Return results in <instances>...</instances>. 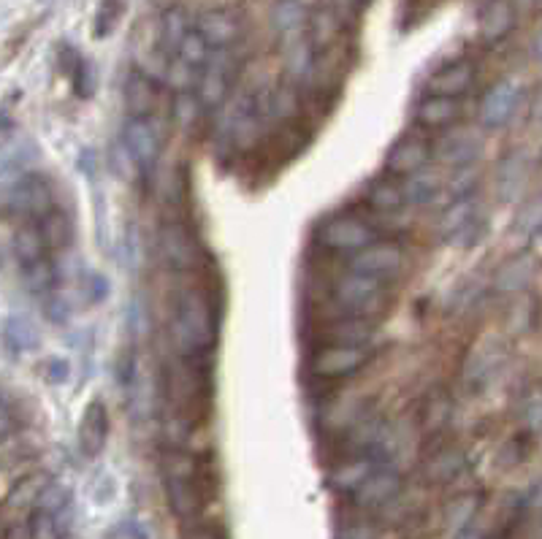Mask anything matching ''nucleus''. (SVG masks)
<instances>
[{
	"label": "nucleus",
	"mask_w": 542,
	"mask_h": 539,
	"mask_svg": "<svg viewBox=\"0 0 542 539\" xmlns=\"http://www.w3.org/2000/svg\"><path fill=\"white\" fill-rule=\"evenodd\" d=\"M47 242L38 231V225H22L19 231H14L11 239V252H14V261L22 266H33V263L44 261V252H47Z\"/></svg>",
	"instance_id": "nucleus-27"
},
{
	"label": "nucleus",
	"mask_w": 542,
	"mask_h": 539,
	"mask_svg": "<svg viewBox=\"0 0 542 539\" xmlns=\"http://www.w3.org/2000/svg\"><path fill=\"white\" fill-rule=\"evenodd\" d=\"M19 282H22V288L28 290L30 296L44 298L47 293H52V290L57 288V271L55 266L44 258V261L33 263V266H22Z\"/></svg>",
	"instance_id": "nucleus-31"
},
{
	"label": "nucleus",
	"mask_w": 542,
	"mask_h": 539,
	"mask_svg": "<svg viewBox=\"0 0 542 539\" xmlns=\"http://www.w3.org/2000/svg\"><path fill=\"white\" fill-rule=\"evenodd\" d=\"M364 347H353V344H328L320 353L312 358V374L320 380H342L358 372L366 363Z\"/></svg>",
	"instance_id": "nucleus-8"
},
{
	"label": "nucleus",
	"mask_w": 542,
	"mask_h": 539,
	"mask_svg": "<svg viewBox=\"0 0 542 539\" xmlns=\"http://www.w3.org/2000/svg\"><path fill=\"white\" fill-rule=\"evenodd\" d=\"M515 28V3L513 0H488L477 17V36L483 44L505 41Z\"/></svg>",
	"instance_id": "nucleus-12"
},
{
	"label": "nucleus",
	"mask_w": 542,
	"mask_h": 539,
	"mask_svg": "<svg viewBox=\"0 0 542 539\" xmlns=\"http://www.w3.org/2000/svg\"><path fill=\"white\" fill-rule=\"evenodd\" d=\"M366 204L372 206L374 212H383V214L399 212V209L407 204V198H404V187L391 182V179H380V182H374V185L366 190Z\"/></svg>",
	"instance_id": "nucleus-32"
},
{
	"label": "nucleus",
	"mask_w": 542,
	"mask_h": 539,
	"mask_svg": "<svg viewBox=\"0 0 542 539\" xmlns=\"http://www.w3.org/2000/svg\"><path fill=\"white\" fill-rule=\"evenodd\" d=\"M534 279V261L532 255H513L507 258L494 274V290L499 296H521Z\"/></svg>",
	"instance_id": "nucleus-13"
},
{
	"label": "nucleus",
	"mask_w": 542,
	"mask_h": 539,
	"mask_svg": "<svg viewBox=\"0 0 542 539\" xmlns=\"http://www.w3.org/2000/svg\"><path fill=\"white\" fill-rule=\"evenodd\" d=\"M534 57H537V63H542V28L537 38H534Z\"/></svg>",
	"instance_id": "nucleus-49"
},
{
	"label": "nucleus",
	"mask_w": 542,
	"mask_h": 539,
	"mask_svg": "<svg viewBox=\"0 0 542 539\" xmlns=\"http://www.w3.org/2000/svg\"><path fill=\"white\" fill-rule=\"evenodd\" d=\"M334 301H337V307L342 309L345 315L374 317L385 307L388 293H385L383 279L369 277V274L350 269V274L337 279V285H334Z\"/></svg>",
	"instance_id": "nucleus-2"
},
{
	"label": "nucleus",
	"mask_w": 542,
	"mask_h": 539,
	"mask_svg": "<svg viewBox=\"0 0 542 539\" xmlns=\"http://www.w3.org/2000/svg\"><path fill=\"white\" fill-rule=\"evenodd\" d=\"M196 30L209 41L212 49L234 47L244 33V17L236 9H206L196 17Z\"/></svg>",
	"instance_id": "nucleus-7"
},
{
	"label": "nucleus",
	"mask_w": 542,
	"mask_h": 539,
	"mask_svg": "<svg viewBox=\"0 0 542 539\" xmlns=\"http://www.w3.org/2000/svg\"><path fill=\"white\" fill-rule=\"evenodd\" d=\"M193 28H196V22H190V14L182 6H171V9L163 11L158 19V38L163 52L169 57L177 55L182 41Z\"/></svg>",
	"instance_id": "nucleus-22"
},
{
	"label": "nucleus",
	"mask_w": 542,
	"mask_h": 539,
	"mask_svg": "<svg viewBox=\"0 0 542 539\" xmlns=\"http://www.w3.org/2000/svg\"><path fill=\"white\" fill-rule=\"evenodd\" d=\"M318 239L326 250L342 252V255H356L372 242H377L372 225L356 214H337V217L326 220L320 225Z\"/></svg>",
	"instance_id": "nucleus-4"
},
{
	"label": "nucleus",
	"mask_w": 542,
	"mask_h": 539,
	"mask_svg": "<svg viewBox=\"0 0 542 539\" xmlns=\"http://www.w3.org/2000/svg\"><path fill=\"white\" fill-rule=\"evenodd\" d=\"M328 6L337 11V17L342 19V25H350V22H356L358 11H361V0H328Z\"/></svg>",
	"instance_id": "nucleus-45"
},
{
	"label": "nucleus",
	"mask_w": 542,
	"mask_h": 539,
	"mask_svg": "<svg viewBox=\"0 0 542 539\" xmlns=\"http://www.w3.org/2000/svg\"><path fill=\"white\" fill-rule=\"evenodd\" d=\"M534 239H537V242H542V220L537 223V228H534Z\"/></svg>",
	"instance_id": "nucleus-51"
},
{
	"label": "nucleus",
	"mask_w": 542,
	"mask_h": 539,
	"mask_svg": "<svg viewBox=\"0 0 542 539\" xmlns=\"http://www.w3.org/2000/svg\"><path fill=\"white\" fill-rule=\"evenodd\" d=\"M187 539H217L215 537V531H209V529H196L193 531V534H190V537Z\"/></svg>",
	"instance_id": "nucleus-48"
},
{
	"label": "nucleus",
	"mask_w": 542,
	"mask_h": 539,
	"mask_svg": "<svg viewBox=\"0 0 542 539\" xmlns=\"http://www.w3.org/2000/svg\"><path fill=\"white\" fill-rule=\"evenodd\" d=\"M526 182V163L518 155L505 160L502 166V187H505V196H513L518 187Z\"/></svg>",
	"instance_id": "nucleus-41"
},
{
	"label": "nucleus",
	"mask_w": 542,
	"mask_h": 539,
	"mask_svg": "<svg viewBox=\"0 0 542 539\" xmlns=\"http://www.w3.org/2000/svg\"><path fill=\"white\" fill-rule=\"evenodd\" d=\"M122 95H125V112H128V117H150L152 109H155V101H158L155 79L141 74L139 68H136V71L125 76Z\"/></svg>",
	"instance_id": "nucleus-18"
},
{
	"label": "nucleus",
	"mask_w": 542,
	"mask_h": 539,
	"mask_svg": "<svg viewBox=\"0 0 542 539\" xmlns=\"http://www.w3.org/2000/svg\"><path fill=\"white\" fill-rule=\"evenodd\" d=\"M342 19L337 17V11L331 9V6H318L315 11H309V25H307V36L312 41V47L315 49H328L334 47V41L342 33Z\"/></svg>",
	"instance_id": "nucleus-25"
},
{
	"label": "nucleus",
	"mask_w": 542,
	"mask_h": 539,
	"mask_svg": "<svg viewBox=\"0 0 542 539\" xmlns=\"http://www.w3.org/2000/svg\"><path fill=\"white\" fill-rule=\"evenodd\" d=\"M47 485L49 480L41 472L22 477V480L11 488L9 496H6V512L30 510L33 504H38V499H41V493H44Z\"/></svg>",
	"instance_id": "nucleus-30"
},
{
	"label": "nucleus",
	"mask_w": 542,
	"mask_h": 539,
	"mask_svg": "<svg viewBox=\"0 0 542 539\" xmlns=\"http://www.w3.org/2000/svg\"><path fill=\"white\" fill-rule=\"evenodd\" d=\"M174 347L182 358H196L212 350L215 344V309L201 290L187 288L177 298V315H174Z\"/></svg>",
	"instance_id": "nucleus-1"
},
{
	"label": "nucleus",
	"mask_w": 542,
	"mask_h": 539,
	"mask_svg": "<svg viewBox=\"0 0 542 539\" xmlns=\"http://www.w3.org/2000/svg\"><path fill=\"white\" fill-rule=\"evenodd\" d=\"M198 79H201V68L190 66L182 57L174 55L169 63V71H166V84H169L174 93H187L198 87Z\"/></svg>",
	"instance_id": "nucleus-36"
},
{
	"label": "nucleus",
	"mask_w": 542,
	"mask_h": 539,
	"mask_svg": "<svg viewBox=\"0 0 542 539\" xmlns=\"http://www.w3.org/2000/svg\"><path fill=\"white\" fill-rule=\"evenodd\" d=\"M3 344L14 355L36 353L38 344H41V334L28 315L17 312V315H6V320H3Z\"/></svg>",
	"instance_id": "nucleus-21"
},
{
	"label": "nucleus",
	"mask_w": 542,
	"mask_h": 539,
	"mask_svg": "<svg viewBox=\"0 0 542 539\" xmlns=\"http://www.w3.org/2000/svg\"><path fill=\"white\" fill-rule=\"evenodd\" d=\"M106 437H109V409L103 399H93L79 423V445L87 456H98L106 445Z\"/></svg>",
	"instance_id": "nucleus-14"
},
{
	"label": "nucleus",
	"mask_w": 542,
	"mask_h": 539,
	"mask_svg": "<svg viewBox=\"0 0 542 539\" xmlns=\"http://www.w3.org/2000/svg\"><path fill=\"white\" fill-rule=\"evenodd\" d=\"M494 363H496V353L494 350H488V353H480L477 350L475 355H472V361L467 363V380L469 382H480L483 377H488V372L494 369Z\"/></svg>",
	"instance_id": "nucleus-43"
},
{
	"label": "nucleus",
	"mask_w": 542,
	"mask_h": 539,
	"mask_svg": "<svg viewBox=\"0 0 542 539\" xmlns=\"http://www.w3.org/2000/svg\"><path fill=\"white\" fill-rule=\"evenodd\" d=\"M402 488V477L393 472V469H380V472H372L366 477L361 488L356 491V504L361 507H380V504H388Z\"/></svg>",
	"instance_id": "nucleus-20"
},
{
	"label": "nucleus",
	"mask_w": 542,
	"mask_h": 539,
	"mask_svg": "<svg viewBox=\"0 0 542 539\" xmlns=\"http://www.w3.org/2000/svg\"><path fill=\"white\" fill-rule=\"evenodd\" d=\"M271 28L285 41H293L307 33L309 25V9L304 0H277L271 6Z\"/></svg>",
	"instance_id": "nucleus-16"
},
{
	"label": "nucleus",
	"mask_w": 542,
	"mask_h": 539,
	"mask_svg": "<svg viewBox=\"0 0 542 539\" xmlns=\"http://www.w3.org/2000/svg\"><path fill=\"white\" fill-rule=\"evenodd\" d=\"M350 269L377 279L396 277L404 269V252L393 242H372L350 258Z\"/></svg>",
	"instance_id": "nucleus-9"
},
{
	"label": "nucleus",
	"mask_w": 542,
	"mask_h": 539,
	"mask_svg": "<svg viewBox=\"0 0 542 539\" xmlns=\"http://www.w3.org/2000/svg\"><path fill=\"white\" fill-rule=\"evenodd\" d=\"M38 231L44 236L49 250H68L74 242V223L63 209L52 206L41 220H38Z\"/></svg>",
	"instance_id": "nucleus-26"
},
{
	"label": "nucleus",
	"mask_w": 542,
	"mask_h": 539,
	"mask_svg": "<svg viewBox=\"0 0 542 539\" xmlns=\"http://www.w3.org/2000/svg\"><path fill=\"white\" fill-rule=\"evenodd\" d=\"M79 293L85 298V304H101L109 298V279L103 277L101 271H82V279H79Z\"/></svg>",
	"instance_id": "nucleus-39"
},
{
	"label": "nucleus",
	"mask_w": 542,
	"mask_h": 539,
	"mask_svg": "<svg viewBox=\"0 0 542 539\" xmlns=\"http://www.w3.org/2000/svg\"><path fill=\"white\" fill-rule=\"evenodd\" d=\"M524 98V90L515 79H502L488 87L483 98H480V106H477V122L480 128L486 131H499L505 128L507 122L513 120L518 103Z\"/></svg>",
	"instance_id": "nucleus-6"
},
{
	"label": "nucleus",
	"mask_w": 542,
	"mask_h": 539,
	"mask_svg": "<svg viewBox=\"0 0 542 539\" xmlns=\"http://www.w3.org/2000/svg\"><path fill=\"white\" fill-rule=\"evenodd\" d=\"M534 117H537V122L542 125V93L540 98H537V103H534Z\"/></svg>",
	"instance_id": "nucleus-50"
},
{
	"label": "nucleus",
	"mask_w": 542,
	"mask_h": 539,
	"mask_svg": "<svg viewBox=\"0 0 542 539\" xmlns=\"http://www.w3.org/2000/svg\"><path fill=\"white\" fill-rule=\"evenodd\" d=\"M448 415H450V401L440 393V396L429 399V404L423 407V426L442 428L445 423H448Z\"/></svg>",
	"instance_id": "nucleus-42"
},
{
	"label": "nucleus",
	"mask_w": 542,
	"mask_h": 539,
	"mask_svg": "<svg viewBox=\"0 0 542 539\" xmlns=\"http://www.w3.org/2000/svg\"><path fill=\"white\" fill-rule=\"evenodd\" d=\"M372 466V458H350V461H345V464L334 469L331 485H334L337 491H358L361 483L372 474Z\"/></svg>",
	"instance_id": "nucleus-34"
},
{
	"label": "nucleus",
	"mask_w": 542,
	"mask_h": 539,
	"mask_svg": "<svg viewBox=\"0 0 542 539\" xmlns=\"http://www.w3.org/2000/svg\"><path fill=\"white\" fill-rule=\"evenodd\" d=\"M464 464H467V458H464V453H461L458 447H445V450L434 453V456L426 461L423 474L429 477L431 483H448L456 474H461Z\"/></svg>",
	"instance_id": "nucleus-29"
},
{
	"label": "nucleus",
	"mask_w": 542,
	"mask_h": 539,
	"mask_svg": "<svg viewBox=\"0 0 542 539\" xmlns=\"http://www.w3.org/2000/svg\"><path fill=\"white\" fill-rule=\"evenodd\" d=\"M437 158L448 168H453V171L472 166L480 158V139H477V133L464 131V128L448 133L440 141V147H437Z\"/></svg>",
	"instance_id": "nucleus-15"
},
{
	"label": "nucleus",
	"mask_w": 542,
	"mask_h": 539,
	"mask_svg": "<svg viewBox=\"0 0 542 539\" xmlns=\"http://www.w3.org/2000/svg\"><path fill=\"white\" fill-rule=\"evenodd\" d=\"M160 252L174 269L185 271L196 261V244L182 225L171 223L160 231Z\"/></svg>",
	"instance_id": "nucleus-19"
},
{
	"label": "nucleus",
	"mask_w": 542,
	"mask_h": 539,
	"mask_svg": "<svg viewBox=\"0 0 542 539\" xmlns=\"http://www.w3.org/2000/svg\"><path fill=\"white\" fill-rule=\"evenodd\" d=\"M404 198H407V204L412 206H426L434 201V196L440 193V179L437 174H431L429 168H423L418 174H412V177H404Z\"/></svg>",
	"instance_id": "nucleus-33"
},
{
	"label": "nucleus",
	"mask_w": 542,
	"mask_h": 539,
	"mask_svg": "<svg viewBox=\"0 0 542 539\" xmlns=\"http://www.w3.org/2000/svg\"><path fill=\"white\" fill-rule=\"evenodd\" d=\"M38 301H41V312L47 317V323H52V326H63V323H68V317L74 312L71 296L63 293L60 288H55L44 298H38Z\"/></svg>",
	"instance_id": "nucleus-37"
},
{
	"label": "nucleus",
	"mask_w": 542,
	"mask_h": 539,
	"mask_svg": "<svg viewBox=\"0 0 542 539\" xmlns=\"http://www.w3.org/2000/svg\"><path fill=\"white\" fill-rule=\"evenodd\" d=\"M41 374H44V380H47L49 385H63V382H68V377H71V366H68L66 358L52 355V358H47L44 366H41Z\"/></svg>",
	"instance_id": "nucleus-44"
},
{
	"label": "nucleus",
	"mask_w": 542,
	"mask_h": 539,
	"mask_svg": "<svg viewBox=\"0 0 542 539\" xmlns=\"http://www.w3.org/2000/svg\"><path fill=\"white\" fill-rule=\"evenodd\" d=\"M236 57L234 49H215L209 63L201 68V79H198L196 95L204 103V109H220L231 93V79H234Z\"/></svg>",
	"instance_id": "nucleus-5"
},
{
	"label": "nucleus",
	"mask_w": 542,
	"mask_h": 539,
	"mask_svg": "<svg viewBox=\"0 0 542 539\" xmlns=\"http://www.w3.org/2000/svg\"><path fill=\"white\" fill-rule=\"evenodd\" d=\"M342 539H374V531L366 526V523H350L345 531H342Z\"/></svg>",
	"instance_id": "nucleus-47"
},
{
	"label": "nucleus",
	"mask_w": 542,
	"mask_h": 539,
	"mask_svg": "<svg viewBox=\"0 0 542 539\" xmlns=\"http://www.w3.org/2000/svg\"><path fill=\"white\" fill-rule=\"evenodd\" d=\"M125 147L141 171H152L160 158V133L150 117H131L125 122Z\"/></svg>",
	"instance_id": "nucleus-10"
},
{
	"label": "nucleus",
	"mask_w": 542,
	"mask_h": 539,
	"mask_svg": "<svg viewBox=\"0 0 542 539\" xmlns=\"http://www.w3.org/2000/svg\"><path fill=\"white\" fill-rule=\"evenodd\" d=\"M477 220V198L475 196H464L456 198L453 204L442 212L440 223H437V231L445 242H450L456 233H461L467 228L469 223H475Z\"/></svg>",
	"instance_id": "nucleus-28"
},
{
	"label": "nucleus",
	"mask_w": 542,
	"mask_h": 539,
	"mask_svg": "<svg viewBox=\"0 0 542 539\" xmlns=\"http://www.w3.org/2000/svg\"><path fill=\"white\" fill-rule=\"evenodd\" d=\"M477 68L472 60H453L450 66L440 68L437 74L429 79L431 95H448V98H458L464 95L475 82Z\"/></svg>",
	"instance_id": "nucleus-17"
},
{
	"label": "nucleus",
	"mask_w": 542,
	"mask_h": 539,
	"mask_svg": "<svg viewBox=\"0 0 542 539\" xmlns=\"http://www.w3.org/2000/svg\"><path fill=\"white\" fill-rule=\"evenodd\" d=\"M361 3H372V0H361Z\"/></svg>",
	"instance_id": "nucleus-52"
},
{
	"label": "nucleus",
	"mask_w": 542,
	"mask_h": 539,
	"mask_svg": "<svg viewBox=\"0 0 542 539\" xmlns=\"http://www.w3.org/2000/svg\"><path fill=\"white\" fill-rule=\"evenodd\" d=\"M201 112H204V103H201V98L193 90L177 93V98L171 103V117H174V122L182 131H190L201 120Z\"/></svg>",
	"instance_id": "nucleus-35"
},
{
	"label": "nucleus",
	"mask_w": 542,
	"mask_h": 539,
	"mask_svg": "<svg viewBox=\"0 0 542 539\" xmlns=\"http://www.w3.org/2000/svg\"><path fill=\"white\" fill-rule=\"evenodd\" d=\"M461 114V103L458 98H448V95H426L418 109H415V120L426 125V128H448L458 120Z\"/></svg>",
	"instance_id": "nucleus-24"
},
{
	"label": "nucleus",
	"mask_w": 542,
	"mask_h": 539,
	"mask_svg": "<svg viewBox=\"0 0 542 539\" xmlns=\"http://www.w3.org/2000/svg\"><path fill=\"white\" fill-rule=\"evenodd\" d=\"M128 326H131L133 336H141L144 334V328L150 326V320H147V307H144V301L141 298H136L131 304V309H128Z\"/></svg>",
	"instance_id": "nucleus-46"
},
{
	"label": "nucleus",
	"mask_w": 542,
	"mask_h": 539,
	"mask_svg": "<svg viewBox=\"0 0 542 539\" xmlns=\"http://www.w3.org/2000/svg\"><path fill=\"white\" fill-rule=\"evenodd\" d=\"M122 9H125V0H103L101 11H98V19H95V36L103 38L106 33H112V28L117 25Z\"/></svg>",
	"instance_id": "nucleus-40"
},
{
	"label": "nucleus",
	"mask_w": 542,
	"mask_h": 539,
	"mask_svg": "<svg viewBox=\"0 0 542 539\" xmlns=\"http://www.w3.org/2000/svg\"><path fill=\"white\" fill-rule=\"evenodd\" d=\"M377 334L374 328L372 317H356V315H345L334 320L331 326L326 328V339L328 344H353V347H364L369 344Z\"/></svg>",
	"instance_id": "nucleus-23"
},
{
	"label": "nucleus",
	"mask_w": 542,
	"mask_h": 539,
	"mask_svg": "<svg viewBox=\"0 0 542 539\" xmlns=\"http://www.w3.org/2000/svg\"><path fill=\"white\" fill-rule=\"evenodd\" d=\"M429 158L431 147L426 141L418 139V136H404L388 149L385 168L393 177H412V174H418V171L429 166Z\"/></svg>",
	"instance_id": "nucleus-11"
},
{
	"label": "nucleus",
	"mask_w": 542,
	"mask_h": 539,
	"mask_svg": "<svg viewBox=\"0 0 542 539\" xmlns=\"http://www.w3.org/2000/svg\"><path fill=\"white\" fill-rule=\"evenodd\" d=\"M212 52H215V49L209 47V41H206V38L201 36V33H198L196 28H193L190 33H187L185 41H182V47H179L177 55L182 57L185 63H190V66L204 68L206 63H209Z\"/></svg>",
	"instance_id": "nucleus-38"
},
{
	"label": "nucleus",
	"mask_w": 542,
	"mask_h": 539,
	"mask_svg": "<svg viewBox=\"0 0 542 539\" xmlns=\"http://www.w3.org/2000/svg\"><path fill=\"white\" fill-rule=\"evenodd\" d=\"M55 206L52 187L41 174L30 171L22 174L14 182L3 185V209L9 217H30V220H41L44 214Z\"/></svg>",
	"instance_id": "nucleus-3"
}]
</instances>
